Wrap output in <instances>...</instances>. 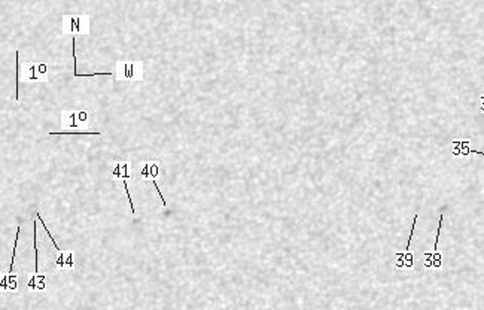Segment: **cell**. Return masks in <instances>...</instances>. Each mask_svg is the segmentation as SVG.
Here are the masks:
<instances>
[{
    "label": "cell",
    "instance_id": "obj_1",
    "mask_svg": "<svg viewBox=\"0 0 484 310\" xmlns=\"http://www.w3.org/2000/svg\"><path fill=\"white\" fill-rule=\"evenodd\" d=\"M61 36H73L75 34H90V15H67L61 17Z\"/></svg>",
    "mask_w": 484,
    "mask_h": 310
},
{
    "label": "cell",
    "instance_id": "obj_2",
    "mask_svg": "<svg viewBox=\"0 0 484 310\" xmlns=\"http://www.w3.org/2000/svg\"><path fill=\"white\" fill-rule=\"evenodd\" d=\"M143 63L142 61H116L115 64V79L116 81H140L143 79Z\"/></svg>",
    "mask_w": 484,
    "mask_h": 310
},
{
    "label": "cell",
    "instance_id": "obj_3",
    "mask_svg": "<svg viewBox=\"0 0 484 310\" xmlns=\"http://www.w3.org/2000/svg\"><path fill=\"white\" fill-rule=\"evenodd\" d=\"M130 167H131V161L125 160V161H112L110 163V178L113 181H122L124 184V190L125 194L128 197V203L131 207V215H136V209L133 204V198H131V193L128 188V179H131V174H130Z\"/></svg>",
    "mask_w": 484,
    "mask_h": 310
},
{
    "label": "cell",
    "instance_id": "obj_4",
    "mask_svg": "<svg viewBox=\"0 0 484 310\" xmlns=\"http://www.w3.org/2000/svg\"><path fill=\"white\" fill-rule=\"evenodd\" d=\"M21 81L24 82H47L48 81V66L45 63H30L24 61L21 64Z\"/></svg>",
    "mask_w": 484,
    "mask_h": 310
},
{
    "label": "cell",
    "instance_id": "obj_5",
    "mask_svg": "<svg viewBox=\"0 0 484 310\" xmlns=\"http://www.w3.org/2000/svg\"><path fill=\"white\" fill-rule=\"evenodd\" d=\"M161 169H162V163H161V160L155 158V160L149 161V181H148V182H152V185L155 187V191H157L158 196L161 197L162 206L167 207V200H165V197L162 196V193H161V190H160V187H158V182H157L158 176L161 174Z\"/></svg>",
    "mask_w": 484,
    "mask_h": 310
},
{
    "label": "cell",
    "instance_id": "obj_6",
    "mask_svg": "<svg viewBox=\"0 0 484 310\" xmlns=\"http://www.w3.org/2000/svg\"><path fill=\"white\" fill-rule=\"evenodd\" d=\"M54 262L58 270H72V269H75V252L73 251L57 252Z\"/></svg>",
    "mask_w": 484,
    "mask_h": 310
},
{
    "label": "cell",
    "instance_id": "obj_7",
    "mask_svg": "<svg viewBox=\"0 0 484 310\" xmlns=\"http://www.w3.org/2000/svg\"><path fill=\"white\" fill-rule=\"evenodd\" d=\"M61 130H79L76 109H61Z\"/></svg>",
    "mask_w": 484,
    "mask_h": 310
},
{
    "label": "cell",
    "instance_id": "obj_8",
    "mask_svg": "<svg viewBox=\"0 0 484 310\" xmlns=\"http://www.w3.org/2000/svg\"><path fill=\"white\" fill-rule=\"evenodd\" d=\"M443 215L439 218V223H438V231H436V237H435V246H433V254H426V256H429V261L426 262V267H441V256L438 254V240H439V234H441V227H443Z\"/></svg>",
    "mask_w": 484,
    "mask_h": 310
},
{
    "label": "cell",
    "instance_id": "obj_9",
    "mask_svg": "<svg viewBox=\"0 0 484 310\" xmlns=\"http://www.w3.org/2000/svg\"><path fill=\"white\" fill-rule=\"evenodd\" d=\"M76 118H78L79 128H88L94 119V115H93L91 109L83 108V109H76Z\"/></svg>",
    "mask_w": 484,
    "mask_h": 310
},
{
    "label": "cell",
    "instance_id": "obj_10",
    "mask_svg": "<svg viewBox=\"0 0 484 310\" xmlns=\"http://www.w3.org/2000/svg\"><path fill=\"white\" fill-rule=\"evenodd\" d=\"M416 224H417V215L414 216V221H413L411 231H410V237H408V240H407V246H405V252L400 255V256H404V258H405L404 262H407V267H411V265H413V256H411V254H410V245H411V239H413V234H414V230H416Z\"/></svg>",
    "mask_w": 484,
    "mask_h": 310
},
{
    "label": "cell",
    "instance_id": "obj_11",
    "mask_svg": "<svg viewBox=\"0 0 484 310\" xmlns=\"http://www.w3.org/2000/svg\"><path fill=\"white\" fill-rule=\"evenodd\" d=\"M60 135H97L103 136L102 131H88V130H60V131H50L48 136H60Z\"/></svg>",
    "mask_w": 484,
    "mask_h": 310
},
{
    "label": "cell",
    "instance_id": "obj_12",
    "mask_svg": "<svg viewBox=\"0 0 484 310\" xmlns=\"http://www.w3.org/2000/svg\"><path fill=\"white\" fill-rule=\"evenodd\" d=\"M15 60H17V85H15V100L20 102V91H18V85L21 81V66H20V51H15Z\"/></svg>",
    "mask_w": 484,
    "mask_h": 310
}]
</instances>
